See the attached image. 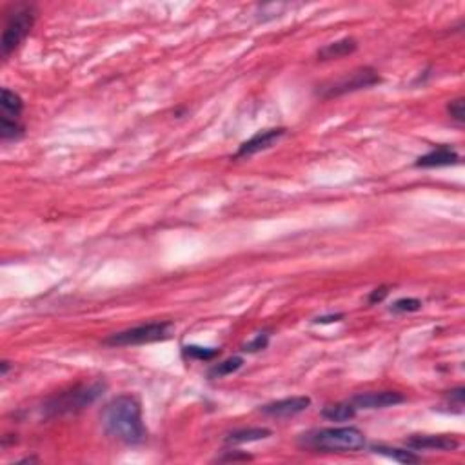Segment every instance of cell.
<instances>
[{"label": "cell", "instance_id": "cell-10", "mask_svg": "<svg viewBox=\"0 0 465 465\" xmlns=\"http://www.w3.org/2000/svg\"><path fill=\"white\" fill-rule=\"evenodd\" d=\"M284 135H285L284 128H271V129H263V131L255 133V135L251 136L249 140H246L244 144L240 145V148H238V151L235 157L247 158V157H253V155L260 153V151L269 150V148H273V145L277 144V142L280 140Z\"/></svg>", "mask_w": 465, "mask_h": 465}, {"label": "cell", "instance_id": "cell-2", "mask_svg": "<svg viewBox=\"0 0 465 465\" xmlns=\"http://www.w3.org/2000/svg\"><path fill=\"white\" fill-rule=\"evenodd\" d=\"M299 445L322 452H356L365 447V435L351 426L324 427L300 436Z\"/></svg>", "mask_w": 465, "mask_h": 465}, {"label": "cell", "instance_id": "cell-12", "mask_svg": "<svg viewBox=\"0 0 465 465\" xmlns=\"http://www.w3.org/2000/svg\"><path fill=\"white\" fill-rule=\"evenodd\" d=\"M460 162V155L454 148L451 145H438L435 150H431L429 153L424 155L417 160V167H445V166H454Z\"/></svg>", "mask_w": 465, "mask_h": 465}, {"label": "cell", "instance_id": "cell-21", "mask_svg": "<svg viewBox=\"0 0 465 465\" xmlns=\"http://www.w3.org/2000/svg\"><path fill=\"white\" fill-rule=\"evenodd\" d=\"M268 343H269V334L260 333V334H256V336L253 338V340H251V342H247L246 346L242 347V351H246V353H258V351H263V349H266V347H268Z\"/></svg>", "mask_w": 465, "mask_h": 465}, {"label": "cell", "instance_id": "cell-13", "mask_svg": "<svg viewBox=\"0 0 465 465\" xmlns=\"http://www.w3.org/2000/svg\"><path fill=\"white\" fill-rule=\"evenodd\" d=\"M356 48H358V42L355 39H342L318 49L316 57H318V60H333V58H342L351 55V53L356 51Z\"/></svg>", "mask_w": 465, "mask_h": 465}, {"label": "cell", "instance_id": "cell-4", "mask_svg": "<svg viewBox=\"0 0 465 465\" xmlns=\"http://www.w3.org/2000/svg\"><path fill=\"white\" fill-rule=\"evenodd\" d=\"M173 331L171 322H150V324H140L129 329H124L120 333H113L105 338L104 343L111 347H131L144 346V343L160 342L169 338Z\"/></svg>", "mask_w": 465, "mask_h": 465}, {"label": "cell", "instance_id": "cell-25", "mask_svg": "<svg viewBox=\"0 0 465 465\" xmlns=\"http://www.w3.org/2000/svg\"><path fill=\"white\" fill-rule=\"evenodd\" d=\"M8 371H9V362L4 360V362H2V376H6V374H8Z\"/></svg>", "mask_w": 465, "mask_h": 465}, {"label": "cell", "instance_id": "cell-9", "mask_svg": "<svg viewBox=\"0 0 465 465\" xmlns=\"http://www.w3.org/2000/svg\"><path fill=\"white\" fill-rule=\"evenodd\" d=\"M311 405V398L309 396H289V398L275 400L269 404L260 407V413L268 414L273 418H289L296 417V414L303 413L306 409Z\"/></svg>", "mask_w": 465, "mask_h": 465}, {"label": "cell", "instance_id": "cell-15", "mask_svg": "<svg viewBox=\"0 0 465 465\" xmlns=\"http://www.w3.org/2000/svg\"><path fill=\"white\" fill-rule=\"evenodd\" d=\"M371 451L380 454V457L391 458V460L398 461V464H417L420 461V457L414 454V451H407V449H400V447H389V445H371Z\"/></svg>", "mask_w": 465, "mask_h": 465}, {"label": "cell", "instance_id": "cell-3", "mask_svg": "<svg viewBox=\"0 0 465 465\" xmlns=\"http://www.w3.org/2000/svg\"><path fill=\"white\" fill-rule=\"evenodd\" d=\"M105 384L95 382L89 386H80L75 389L67 391V393H58L57 396H53L46 402L44 411L49 417H60V414H71L79 413L88 405H91L98 396L104 393Z\"/></svg>", "mask_w": 465, "mask_h": 465}, {"label": "cell", "instance_id": "cell-14", "mask_svg": "<svg viewBox=\"0 0 465 465\" xmlns=\"http://www.w3.org/2000/svg\"><path fill=\"white\" fill-rule=\"evenodd\" d=\"M273 435V431L268 427H249V429H237L225 436L228 443H251L266 440Z\"/></svg>", "mask_w": 465, "mask_h": 465}, {"label": "cell", "instance_id": "cell-8", "mask_svg": "<svg viewBox=\"0 0 465 465\" xmlns=\"http://www.w3.org/2000/svg\"><path fill=\"white\" fill-rule=\"evenodd\" d=\"M355 409H365V411H371V409H386V407H395L398 404H404L405 396L396 393V391H373V393H360V395H355L349 400Z\"/></svg>", "mask_w": 465, "mask_h": 465}, {"label": "cell", "instance_id": "cell-23", "mask_svg": "<svg viewBox=\"0 0 465 465\" xmlns=\"http://www.w3.org/2000/svg\"><path fill=\"white\" fill-rule=\"evenodd\" d=\"M222 461H237V460H251L249 454H237V452H229L228 457L220 458Z\"/></svg>", "mask_w": 465, "mask_h": 465}, {"label": "cell", "instance_id": "cell-18", "mask_svg": "<svg viewBox=\"0 0 465 465\" xmlns=\"http://www.w3.org/2000/svg\"><path fill=\"white\" fill-rule=\"evenodd\" d=\"M184 356L191 358V360H213L215 356L220 355V349L215 347H202V346H185L184 347Z\"/></svg>", "mask_w": 465, "mask_h": 465}, {"label": "cell", "instance_id": "cell-17", "mask_svg": "<svg viewBox=\"0 0 465 465\" xmlns=\"http://www.w3.org/2000/svg\"><path fill=\"white\" fill-rule=\"evenodd\" d=\"M242 365H244V358H242V356H231L228 360L218 362L216 365H213V367L209 369V378L229 376V374L237 373Z\"/></svg>", "mask_w": 465, "mask_h": 465}, {"label": "cell", "instance_id": "cell-24", "mask_svg": "<svg viewBox=\"0 0 465 465\" xmlns=\"http://www.w3.org/2000/svg\"><path fill=\"white\" fill-rule=\"evenodd\" d=\"M342 318V315H334V316H320V318H316V324H329V322H338Z\"/></svg>", "mask_w": 465, "mask_h": 465}, {"label": "cell", "instance_id": "cell-11", "mask_svg": "<svg viewBox=\"0 0 465 465\" xmlns=\"http://www.w3.org/2000/svg\"><path fill=\"white\" fill-rule=\"evenodd\" d=\"M458 440L443 435H413L405 440V447L411 451H454Z\"/></svg>", "mask_w": 465, "mask_h": 465}, {"label": "cell", "instance_id": "cell-7", "mask_svg": "<svg viewBox=\"0 0 465 465\" xmlns=\"http://www.w3.org/2000/svg\"><path fill=\"white\" fill-rule=\"evenodd\" d=\"M380 80L382 79L373 67H360V70L351 71V73L343 75L342 79L334 80L329 86L322 88L320 95L324 98L340 97V95H347V93H355L360 91V89L371 88V86H376V84H380Z\"/></svg>", "mask_w": 465, "mask_h": 465}, {"label": "cell", "instance_id": "cell-19", "mask_svg": "<svg viewBox=\"0 0 465 465\" xmlns=\"http://www.w3.org/2000/svg\"><path fill=\"white\" fill-rule=\"evenodd\" d=\"M421 302L418 299H400L391 306L393 313H414L420 311Z\"/></svg>", "mask_w": 465, "mask_h": 465}, {"label": "cell", "instance_id": "cell-16", "mask_svg": "<svg viewBox=\"0 0 465 465\" xmlns=\"http://www.w3.org/2000/svg\"><path fill=\"white\" fill-rule=\"evenodd\" d=\"M322 417L329 421H347L356 417V409L351 402H340V404H329L322 409Z\"/></svg>", "mask_w": 465, "mask_h": 465}, {"label": "cell", "instance_id": "cell-6", "mask_svg": "<svg viewBox=\"0 0 465 465\" xmlns=\"http://www.w3.org/2000/svg\"><path fill=\"white\" fill-rule=\"evenodd\" d=\"M24 111V102L20 95L11 89H2L0 100V138L4 142L17 140L24 135V126L20 122V114Z\"/></svg>", "mask_w": 465, "mask_h": 465}, {"label": "cell", "instance_id": "cell-5", "mask_svg": "<svg viewBox=\"0 0 465 465\" xmlns=\"http://www.w3.org/2000/svg\"><path fill=\"white\" fill-rule=\"evenodd\" d=\"M37 18V9L30 4H20L8 15L4 35H2V57L8 58L22 40L30 35Z\"/></svg>", "mask_w": 465, "mask_h": 465}, {"label": "cell", "instance_id": "cell-20", "mask_svg": "<svg viewBox=\"0 0 465 465\" xmlns=\"http://www.w3.org/2000/svg\"><path fill=\"white\" fill-rule=\"evenodd\" d=\"M447 113L457 124H464L465 110H464V98H454V100L447 102Z\"/></svg>", "mask_w": 465, "mask_h": 465}, {"label": "cell", "instance_id": "cell-1", "mask_svg": "<svg viewBox=\"0 0 465 465\" xmlns=\"http://www.w3.org/2000/svg\"><path fill=\"white\" fill-rule=\"evenodd\" d=\"M102 427L105 435L128 445L142 443L148 436L140 402L133 395H120L105 405L102 411Z\"/></svg>", "mask_w": 465, "mask_h": 465}, {"label": "cell", "instance_id": "cell-22", "mask_svg": "<svg viewBox=\"0 0 465 465\" xmlns=\"http://www.w3.org/2000/svg\"><path fill=\"white\" fill-rule=\"evenodd\" d=\"M387 287H378V289H374L373 293L369 294V303H376V302H382L384 299L387 296Z\"/></svg>", "mask_w": 465, "mask_h": 465}]
</instances>
